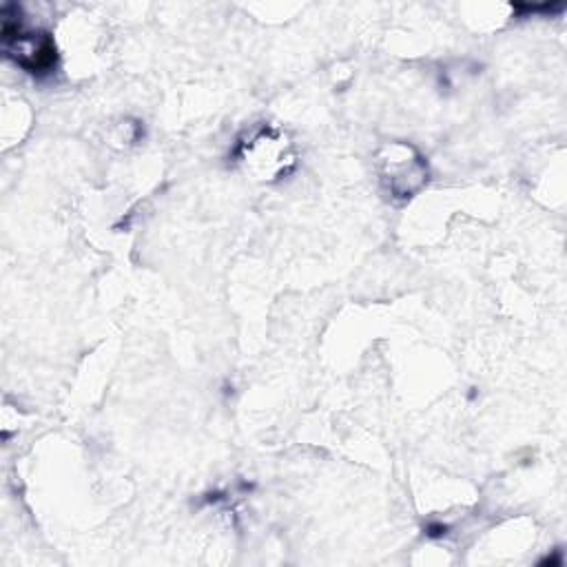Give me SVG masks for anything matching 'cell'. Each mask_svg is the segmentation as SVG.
<instances>
[{"label": "cell", "instance_id": "cell-1", "mask_svg": "<svg viewBox=\"0 0 567 567\" xmlns=\"http://www.w3.org/2000/svg\"><path fill=\"white\" fill-rule=\"evenodd\" d=\"M0 40L4 55L29 75L47 78L55 71L58 49L53 38L47 31L24 27L20 7L7 4L2 9Z\"/></svg>", "mask_w": 567, "mask_h": 567}, {"label": "cell", "instance_id": "cell-2", "mask_svg": "<svg viewBox=\"0 0 567 567\" xmlns=\"http://www.w3.org/2000/svg\"><path fill=\"white\" fill-rule=\"evenodd\" d=\"M377 162L381 182L394 199H410L427 184V162L414 146L405 142L385 144L379 151Z\"/></svg>", "mask_w": 567, "mask_h": 567}, {"label": "cell", "instance_id": "cell-3", "mask_svg": "<svg viewBox=\"0 0 567 567\" xmlns=\"http://www.w3.org/2000/svg\"><path fill=\"white\" fill-rule=\"evenodd\" d=\"M425 534L432 536V538L443 536V534H445V525H441V523H430V525L425 527Z\"/></svg>", "mask_w": 567, "mask_h": 567}]
</instances>
